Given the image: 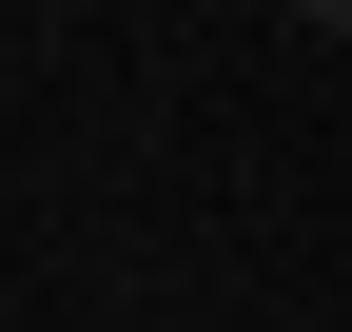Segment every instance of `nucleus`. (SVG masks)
I'll return each mask as SVG.
<instances>
[{"label": "nucleus", "mask_w": 352, "mask_h": 332, "mask_svg": "<svg viewBox=\"0 0 352 332\" xmlns=\"http://www.w3.org/2000/svg\"><path fill=\"white\" fill-rule=\"evenodd\" d=\"M294 20H333V39H352V0H294Z\"/></svg>", "instance_id": "nucleus-1"}]
</instances>
